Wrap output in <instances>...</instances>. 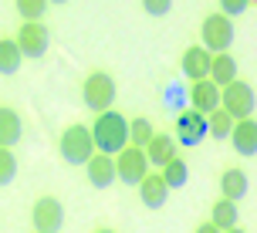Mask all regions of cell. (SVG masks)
I'll return each mask as SVG.
<instances>
[{
  "label": "cell",
  "mask_w": 257,
  "mask_h": 233,
  "mask_svg": "<svg viewBox=\"0 0 257 233\" xmlns=\"http://www.w3.org/2000/svg\"><path fill=\"white\" fill-rule=\"evenodd\" d=\"M61 159L68 166H88L91 155H95V142H91V129L88 125H68L61 135Z\"/></svg>",
  "instance_id": "cell-2"
},
{
  "label": "cell",
  "mask_w": 257,
  "mask_h": 233,
  "mask_svg": "<svg viewBox=\"0 0 257 233\" xmlns=\"http://www.w3.org/2000/svg\"><path fill=\"white\" fill-rule=\"evenodd\" d=\"M91 142H95V152L102 155H118L128 145V118L118 115V112H102L91 125Z\"/></svg>",
  "instance_id": "cell-1"
},
{
  "label": "cell",
  "mask_w": 257,
  "mask_h": 233,
  "mask_svg": "<svg viewBox=\"0 0 257 233\" xmlns=\"http://www.w3.org/2000/svg\"><path fill=\"white\" fill-rule=\"evenodd\" d=\"M88 182L95 189H108L115 182V155H102L95 152L88 162Z\"/></svg>",
  "instance_id": "cell-12"
},
{
  "label": "cell",
  "mask_w": 257,
  "mask_h": 233,
  "mask_svg": "<svg viewBox=\"0 0 257 233\" xmlns=\"http://www.w3.org/2000/svg\"><path fill=\"white\" fill-rule=\"evenodd\" d=\"M21 48H17V41L14 38H0V75H17V68H21Z\"/></svg>",
  "instance_id": "cell-21"
},
{
  "label": "cell",
  "mask_w": 257,
  "mask_h": 233,
  "mask_svg": "<svg viewBox=\"0 0 257 233\" xmlns=\"http://www.w3.org/2000/svg\"><path fill=\"white\" fill-rule=\"evenodd\" d=\"M227 233H244V230H240V226H233V230H227Z\"/></svg>",
  "instance_id": "cell-30"
},
{
  "label": "cell",
  "mask_w": 257,
  "mask_h": 233,
  "mask_svg": "<svg viewBox=\"0 0 257 233\" xmlns=\"http://www.w3.org/2000/svg\"><path fill=\"white\" fill-rule=\"evenodd\" d=\"M210 223H213V226H217L220 233L233 230V226L240 223L237 203H230V199H217V203H213V209H210Z\"/></svg>",
  "instance_id": "cell-19"
},
{
  "label": "cell",
  "mask_w": 257,
  "mask_h": 233,
  "mask_svg": "<svg viewBox=\"0 0 257 233\" xmlns=\"http://www.w3.org/2000/svg\"><path fill=\"white\" fill-rule=\"evenodd\" d=\"M24 135V125H21V115L14 112L11 105H0V149H14Z\"/></svg>",
  "instance_id": "cell-16"
},
{
  "label": "cell",
  "mask_w": 257,
  "mask_h": 233,
  "mask_svg": "<svg viewBox=\"0 0 257 233\" xmlns=\"http://www.w3.org/2000/svg\"><path fill=\"white\" fill-rule=\"evenodd\" d=\"M210 81L217 85V88H227L230 81H237V61H233L230 54H213L210 58Z\"/></svg>",
  "instance_id": "cell-18"
},
{
  "label": "cell",
  "mask_w": 257,
  "mask_h": 233,
  "mask_svg": "<svg viewBox=\"0 0 257 233\" xmlns=\"http://www.w3.org/2000/svg\"><path fill=\"white\" fill-rule=\"evenodd\" d=\"M210 58H213V54L206 51V48H200V44L186 48V51H183V61H180L183 75L190 78V81H203V78L210 75Z\"/></svg>",
  "instance_id": "cell-11"
},
{
  "label": "cell",
  "mask_w": 257,
  "mask_h": 233,
  "mask_svg": "<svg viewBox=\"0 0 257 233\" xmlns=\"http://www.w3.org/2000/svg\"><path fill=\"white\" fill-rule=\"evenodd\" d=\"M48 11V0H17V14L24 17V24H38Z\"/></svg>",
  "instance_id": "cell-24"
},
{
  "label": "cell",
  "mask_w": 257,
  "mask_h": 233,
  "mask_svg": "<svg viewBox=\"0 0 257 233\" xmlns=\"http://www.w3.org/2000/svg\"><path fill=\"white\" fill-rule=\"evenodd\" d=\"M95 233H115V230H108V226H102V230H95Z\"/></svg>",
  "instance_id": "cell-29"
},
{
  "label": "cell",
  "mask_w": 257,
  "mask_h": 233,
  "mask_svg": "<svg viewBox=\"0 0 257 233\" xmlns=\"http://www.w3.org/2000/svg\"><path fill=\"white\" fill-rule=\"evenodd\" d=\"M142 152H146V162H149V166H166L169 159H176V139H173V135H153V139H149V145H146V149H142Z\"/></svg>",
  "instance_id": "cell-15"
},
{
  "label": "cell",
  "mask_w": 257,
  "mask_h": 233,
  "mask_svg": "<svg viewBox=\"0 0 257 233\" xmlns=\"http://www.w3.org/2000/svg\"><path fill=\"white\" fill-rule=\"evenodd\" d=\"M142 11L149 17H166L173 11V0H142Z\"/></svg>",
  "instance_id": "cell-26"
},
{
  "label": "cell",
  "mask_w": 257,
  "mask_h": 233,
  "mask_svg": "<svg viewBox=\"0 0 257 233\" xmlns=\"http://www.w3.org/2000/svg\"><path fill=\"white\" fill-rule=\"evenodd\" d=\"M230 132H233V118L223 112V108H217V112H210L206 115V135H213V139H230Z\"/></svg>",
  "instance_id": "cell-22"
},
{
  "label": "cell",
  "mask_w": 257,
  "mask_h": 233,
  "mask_svg": "<svg viewBox=\"0 0 257 233\" xmlns=\"http://www.w3.org/2000/svg\"><path fill=\"white\" fill-rule=\"evenodd\" d=\"M159 176H163V182H166L169 189H183V186L190 182V166H186V159L176 155V159H169L166 166H163Z\"/></svg>",
  "instance_id": "cell-20"
},
{
  "label": "cell",
  "mask_w": 257,
  "mask_h": 233,
  "mask_svg": "<svg viewBox=\"0 0 257 233\" xmlns=\"http://www.w3.org/2000/svg\"><path fill=\"white\" fill-rule=\"evenodd\" d=\"M230 142H233V149H237V155H254L257 152V122H254V118H240V122H233Z\"/></svg>",
  "instance_id": "cell-14"
},
{
  "label": "cell",
  "mask_w": 257,
  "mask_h": 233,
  "mask_svg": "<svg viewBox=\"0 0 257 233\" xmlns=\"http://www.w3.org/2000/svg\"><path fill=\"white\" fill-rule=\"evenodd\" d=\"M247 193H250V182H247L244 169H227V172L220 176V199L237 203V199H244Z\"/></svg>",
  "instance_id": "cell-17"
},
{
  "label": "cell",
  "mask_w": 257,
  "mask_h": 233,
  "mask_svg": "<svg viewBox=\"0 0 257 233\" xmlns=\"http://www.w3.org/2000/svg\"><path fill=\"white\" fill-rule=\"evenodd\" d=\"M220 105H223V112H227L233 122H240V118H250V112H254V105H257V95L247 81L237 78L227 88H220Z\"/></svg>",
  "instance_id": "cell-4"
},
{
  "label": "cell",
  "mask_w": 257,
  "mask_h": 233,
  "mask_svg": "<svg viewBox=\"0 0 257 233\" xmlns=\"http://www.w3.org/2000/svg\"><path fill=\"white\" fill-rule=\"evenodd\" d=\"M193 233H220V230H217V226H213V223H210V220H206V223H200V226H196V230H193Z\"/></svg>",
  "instance_id": "cell-28"
},
{
  "label": "cell",
  "mask_w": 257,
  "mask_h": 233,
  "mask_svg": "<svg viewBox=\"0 0 257 233\" xmlns=\"http://www.w3.org/2000/svg\"><path fill=\"white\" fill-rule=\"evenodd\" d=\"M48 4H68V0H48Z\"/></svg>",
  "instance_id": "cell-31"
},
{
  "label": "cell",
  "mask_w": 257,
  "mask_h": 233,
  "mask_svg": "<svg viewBox=\"0 0 257 233\" xmlns=\"http://www.w3.org/2000/svg\"><path fill=\"white\" fill-rule=\"evenodd\" d=\"M17 176V159H14V149H0V186L14 182Z\"/></svg>",
  "instance_id": "cell-25"
},
{
  "label": "cell",
  "mask_w": 257,
  "mask_h": 233,
  "mask_svg": "<svg viewBox=\"0 0 257 233\" xmlns=\"http://www.w3.org/2000/svg\"><path fill=\"white\" fill-rule=\"evenodd\" d=\"M200 34H203V44H200V48H206L210 54H227L230 44H233V21L217 11L203 21Z\"/></svg>",
  "instance_id": "cell-5"
},
{
  "label": "cell",
  "mask_w": 257,
  "mask_h": 233,
  "mask_svg": "<svg viewBox=\"0 0 257 233\" xmlns=\"http://www.w3.org/2000/svg\"><path fill=\"white\" fill-rule=\"evenodd\" d=\"M31 223H34V233H58L64 226V206L61 199L54 196H41L34 209H31Z\"/></svg>",
  "instance_id": "cell-7"
},
{
  "label": "cell",
  "mask_w": 257,
  "mask_h": 233,
  "mask_svg": "<svg viewBox=\"0 0 257 233\" xmlns=\"http://www.w3.org/2000/svg\"><path fill=\"white\" fill-rule=\"evenodd\" d=\"M115 176L128 186H139L146 176H149V162H146V152L136 149V145H125L122 152L115 155Z\"/></svg>",
  "instance_id": "cell-6"
},
{
  "label": "cell",
  "mask_w": 257,
  "mask_h": 233,
  "mask_svg": "<svg viewBox=\"0 0 257 233\" xmlns=\"http://www.w3.org/2000/svg\"><path fill=\"white\" fill-rule=\"evenodd\" d=\"M206 139V115L186 108L176 115V145H200Z\"/></svg>",
  "instance_id": "cell-9"
},
{
  "label": "cell",
  "mask_w": 257,
  "mask_h": 233,
  "mask_svg": "<svg viewBox=\"0 0 257 233\" xmlns=\"http://www.w3.org/2000/svg\"><path fill=\"white\" fill-rule=\"evenodd\" d=\"M153 135H156V132H153V125H149V118H132V122H128V145L146 149Z\"/></svg>",
  "instance_id": "cell-23"
},
{
  "label": "cell",
  "mask_w": 257,
  "mask_h": 233,
  "mask_svg": "<svg viewBox=\"0 0 257 233\" xmlns=\"http://www.w3.org/2000/svg\"><path fill=\"white\" fill-rule=\"evenodd\" d=\"M81 98H85V105L91 112H98V115L108 112L112 102H115V78L105 75V71H91L85 78V85H81Z\"/></svg>",
  "instance_id": "cell-3"
},
{
  "label": "cell",
  "mask_w": 257,
  "mask_h": 233,
  "mask_svg": "<svg viewBox=\"0 0 257 233\" xmlns=\"http://www.w3.org/2000/svg\"><path fill=\"white\" fill-rule=\"evenodd\" d=\"M250 7V0H220V14L223 17H237V14H244Z\"/></svg>",
  "instance_id": "cell-27"
},
{
  "label": "cell",
  "mask_w": 257,
  "mask_h": 233,
  "mask_svg": "<svg viewBox=\"0 0 257 233\" xmlns=\"http://www.w3.org/2000/svg\"><path fill=\"white\" fill-rule=\"evenodd\" d=\"M190 108H196L200 115H210V112H217V108H220V88L210 81V78L193 81V88H190Z\"/></svg>",
  "instance_id": "cell-10"
},
{
  "label": "cell",
  "mask_w": 257,
  "mask_h": 233,
  "mask_svg": "<svg viewBox=\"0 0 257 233\" xmlns=\"http://www.w3.org/2000/svg\"><path fill=\"white\" fill-rule=\"evenodd\" d=\"M139 199H142V206H149V209H159L169 199V186L163 182L159 172H149V176L139 182Z\"/></svg>",
  "instance_id": "cell-13"
},
{
  "label": "cell",
  "mask_w": 257,
  "mask_h": 233,
  "mask_svg": "<svg viewBox=\"0 0 257 233\" xmlns=\"http://www.w3.org/2000/svg\"><path fill=\"white\" fill-rule=\"evenodd\" d=\"M17 48H21V58H31V61H38L48 54V44H51V34H48V27L41 24H24L17 31Z\"/></svg>",
  "instance_id": "cell-8"
}]
</instances>
